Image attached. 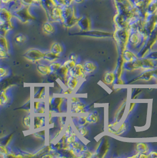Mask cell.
Wrapping results in <instances>:
<instances>
[{
	"label": "cell",
	"instance_id": "obj_1",
	"mask_svg": "<svg viewBox=\"0 0 157 158\" xmlns=\"http://www.w3.org/2000/svg\"><path fill=\"white\" fill-rule=\"evenodd\" d=\"M44 56V53L41 50L37 49H31L25 53L24 56L30 62L36 63L43 60Z\"/></svg>",
	"mask_w": 157,
	"mask_h": 158
},
{
	"label": "cell",
	"instance_id": "obj_2",
	"mask_svg": "<svg viewBox=\"0 0 157 158\" xmlns=\"http://www.w3.org/2000/svg\"><path fill=\"white\" fill-rule=\"evenodd\" d=\"M83 65L81 64H76L75 66L69 71V76L74 77L78 79L84 78L86 76Z\"/></svg>",
	"mask_w": 157,
	"mask_h": 158
},
{
	"label": "cell",
	"instance_id": "obj_3",
	"mask_svg": "<svg viewBox=\"0 0 157 158\" xmlns=\"http://www.w3.org/2000/svg\"><path fill=\"white\" fill-rule=\"evenodd\" d=\"M79 82V79L74 77L69 76L68 78L66 80V85L67 87V88L70 89L71 90H74L76 88Z\"/></svg>",
	"mask_w": 157,
	"mask_h": 158
},
{
	"label": "cell",
	"instance_id": "obj_4",
	"mask_svg": "<svg viewBox=\"0 0 157 158\" xmlns=\"http://www.w3.org/2000/svg\"><path fill=\"white\" fill-rule=\"evenodd\" d=\"M60 55H57L56 53H54L50 51V52L44 53L43 60L49 64H51V63L56 62L58 59L60 58Z\"/></svg>",
	"mask_w": 157,
	"mask_h": 158
},
{
	"label": "cell",
	"instance_id": "obj_5",
	"mask_svg": "<svg viewBox=\"0 0 157 158\" xmlns=\"http://www.w3.org/2000/svg\"><path fill=\"white\" fill-rule=\"evenodd\" d=\"M85 105L80 101L71 104V111L74 113H81L84 112Z\"/></svg>",
	"mask_w": 157,
	"mask_h": 158
},
{
	"label": "cell",
	"instance_id": "obj_6",
	"mask_svg": "<svg viewBox=\"0 0 157 158\" xmlns=\"http://www.w3.org/2000/svg\"><path fill=\"white\" fill-rule=\"evenodd\" d=\"M37 70L43 75H49L52 73L49 65L38 64L37 66Z\"/></svg>",
	"mask_w": 157,
	"mask_h": 158
},
{
	"label": "cell",
	"instance_id": "obj_7",
	"mask_svg": "<svg viewBox=\"0 0 157 158\" xmlns=\"http://www.w3.org/2000/svg\"><path fill=\"white\" fill-rule=\"evenodd\" d=\"M83 65L84 70H85V72L86 73V74L91 73L96 69V66L92 62L87 61V62H85Z\"/></svg>",
	"mask_w": 157,
	"mask_h": 158
},
{
	"label": "cell",
	"instance_id": "obj_8",
	"mask_svg": "<svg viewBox=\"0 0 157 158\" xmlns=\"http://www.w3.org/2000/svg\"><path fill=\"white\" fill-rule=\"evenodd\" d=\"M136 151L139 153H144L147 154L149 151V148L147 144L144 143H139L136 144Z\"/></svg>",
	"mask_w": 157,
	"mask_h": 158
},
{
	"label": "cell",
	"instance_id": "obj_9",
	"mask_svg": "<svg viewBox=\"0 0 157 158\" xmlns=\"http://www.w3.org/2000/svg\"><path fill=\"white\" fill-rule=\"evenodd\" d=\"M50 51L54 53H56L57 55H61L62 53H63V49L62 46L60 43L55 42L52 44Z\"/></svg>",
	"mask_w": 157,
	"mask_h": 158
},
{
	"label": "cell",
	"instance_id": "obj_10",
	"mask_svg": "<svg viewBox=\"0 0 157 158\" xmlns=\"http://www.w3.org/2000/svg\"><path fill=\"white\" fill-rule=\"evenodd\" d=\"M115 80V75L114 72H107L105 76V81L108 85L114 84Z\"/></svg>",
	"mask_w": 157,
	"mask_h": 158
},
{
	"label": "cell",
	"instance_id": "obj_11",
	"mask_svg": "<svg viewBox=\"0 0 157 158\" xmlns=\"http://www.w3.org/2000/svg\"><path fill=\"white\" fill-rule=\"evenodd\" d=\"M87 122L89 123H96L98 122L99 120V116L95 113H91L90 114L86 116Z\"/></svg>",
	"mask_w": 157,
	"mask_h": 158
},
{
	"label": "cell",
	"instance_id": "obj_12",
	"mask_svg": "<svg viewBox=\"0 0 157 158\" xmlns=\"http://www.w3.org/2000/svg\"><path fill=\"white\" fill-rule=\"evenodd\" d=\"M0 49L8 51V44L7 39L3 37L0 36Z\"/></svg>",
	"mask_w": 157,
	"mask_h": 158
},
{
	"label": "cell",
	"instance_id": "obj_13",
	"mask_svg": "<svg viewBox=\"0 0 157 158\" xmlns=\"http://www.w3.org/2000/svg\"><path fill=\"white\" fill-rule=\"evenodd\" d=\"M43 31L47 34H51L54 31V27L49 23H46L43 25Z\"/></svg>",
	"mask_w": 157,
	"mask_h": 158
},
{
	"label": "cell",
	"instance_id": "obj_14",
	"mask_svg": "<svg viewBox=\"0 0 157 158\" xmlns=\"http://www.w3.org/2000/svg\"><path fill=\"white\" fill-rule=\"evenodd\" d=\"M62 64L58 62H54L53 63H51L49 66L50 68L52 71V73H56L57 71L60 69V68L62 66Z\"/></svg>",
	"mask_w": 157,
	"mask_h": 158
},
{
	"label": "cell",
	"instance_id": "obj_15",
	"mask_svg": "<svg viewBox=\"0 0 157 158\" xmlns=\"http://www.w3.org/2000/svg\"><path fill=\"white\" fill-rule=\"evenodd\" d=\"M9 151L6 145L0 144V156L1 157H6L9 153Z\"/></svg>",
	"mask_w": 157,
	"mask_h": 158
},
{
	"label": "cell",
	"instance_id": "obj_16",
	"mask_svg": "<svg viewBox=\"0 0 157 158\" xmlns=\"http://www.w3.org/2000/svg\"><path fill=\"white\" fill-rule=\"evenodd\" d=\"M63 65H64L67 68H68L70 70L73 68H74L75 65H76V61L69 59V60L65 61Z\"/></svg>",
	"mask_w": 157,
	"mask_h": 158
},
{
	"label": "cell",
	"instance_id": "obj_17",
	"mask_svg": "<svg viewBox=\"0 0 157 158\" xmlns=\"http://www.w3.org/2000/svg\"><path fill=\"white\" fill-rule=\"evenodd\" d=\"M44 120L43 117H36V118H35V124H34V126H36L35 128L37 129V128L41 127L44 124Z\"/></svg>",
	"mask_w": 157,
	"mask_h": 158
},
{
	"label": "cell",
	"instance_id": "obj_18",
	"mask_svg": "<svg viewBox=\"0 0 157 158\" xmlns=\"http://www.w3.org/2000/svg\"><path fill=\"white\" fill-rule=\"evenodd\" d=\"M26 40V37L25 36H24V35H18V36L15 37V42H16V43H19V44L24 43Z\"/></svg>",
	"mask_w": 157,
	"mask_h": 158
},
{
	"label": "cell",
	"instance_id": "obj_19",
	"mask_svg": "<svg viewBox=\"0 0 157 158\" xmlns=\"http://www.w3.org/2000/svg\"><path fill=\"white\" fill-rule=\"evenodd\" d=\"M8 74V71L7 69L4 67L0 66V77L1 78H3L7 77Z\"/></svg>",
	"mask_w": 157,
	"mask_h": 158
},
{
	"label": "cell",
	"instance_id": "obj_20",
	"mask_svg": "<svg viewBox=\"0 0 157 158\" xmlns=\"http://www.w3.org/2000/svg\"><path fill=\"white\" fill-rule=\"evenodd\" d=\"M78 133L82 136H85L87 133H88V131L86 129L85 127H83V126H80V127H78Z\"/></svg>",
	"mask_w": 157,
	"mask_h": 158
},
{
	"label": "cell",
	"instance_id": "obj_21",
	"mask_svg": "<svg viewBox=\"0 0 157 158\" xmlns=\"http://www.w3.org/2000/svg\"><path fill=\"white\" fill-rule=\"evenodd\" d=\"M125 58H127V59H129V61H132L136 58L134 54H133L131 52H125Z\"/></svg>",
	"mask_w": 157,
	"mask_h": 158
},
{
	"label": "cell",
	"instance_id": "obj_22",
	"mask_svg": "<svg viewBox=\"0 0 157 158\" xmlns=\"http://www.w3.org/2000/svg\"><path fill=\"white\" fill-rule=\"evenodd\" d=\"M23 124L27 127H30V116H27L24 118Z\"/></svg>",
	"mask_w": 157,
	"mask_h": 158
},
{
	"label": "cell",
	"instance_id": "obj_23",
	"mask_svg": "<svg viewBox=\"0 0 157 158\" xmlns=\"http://www.w3.org/2000/svg\"><path fill=\"white\" fill-rule=\"evenodd\" d=\"M8 52L6 50L0 49V59H4V58H7Z\"/></svg>",
	"mask_w": 157,
	"mask_h": 158
},
{
	"label": "cell",
	"instance_id": "obj_24",
	"mask_svg": "<svg viewBox=\"0 0 157 158\" xmlns=\"http://www.w3.org/2000/svg\"><path fill=\"white\" fill-rule=\"evenodd\" d=\"M148 157L157 158V152H156V151H151V152L149 153V155H148Z\"/></svg>",
	"mask_w": 157,
	"mask_h": 158
},
{
	"label": "cell",
	"instance_id": "obj_25",
	"mask_svg": "<svg viewBox=\"0 0 157 158\" xmlns=\"http://www.w3.org/2000/svg\"><path fill=\"white\" fill-rule=\"evenodd\" d=\"M138 37L135 34L132 35V36L131 37V41L133 43H136L138 42Z\"/></svg>",
	"mask_w": 157,
	"mask_h": 158
},
{
	"label": "cell",
	"instance_id": "obj_26",
	"mask_svg": "<svg viewBox=\"0 0 157 158\" xmlns=\"http://www.w3.org/2000/svg\"><path fill=\"white\" fill-rule=\"evenodd\" d=\"M80 101L79 100V98H77V97H72V98H71V104H73V103H76V102H80Z\"/></svg>",
	"mask_w": 157,
	"mask_h": 158
},
{
	"label": "cell",
	"instance_id": "obj_27",
	"mask_svg": "<svg viewBox=\"0 0 157 158\" xmlns=\"http://www.w3.org/2000/svg\"><path fill=\"white\" fill-rule=\"evenodd\" d=\"M77 58H78V56H77V55H75V54H72L71 56H70V59H71V60H76V59H77Z\"/></svg>",
	"mask_w": 157,
	"mask_h": 158
},
{
	"label": "cell",
	"instance_id": "obj_28",
	"mask_svg": "<svg viewBox=\"0 0 157 158\" xmlns=\"http://www.w3.org/2000/svg\"><path fill=\"white\" fill-rule=\"evenodd\" d=\"M134 105H135V104H133V103H132V104H131V108H130V110H129V112H131V111H132V108H134Z\"/></svg>",
	"mask_w": 157,
	"mask_h": 158
},
{
	"label": "cell",
	"instance_id": "obj_29",
	"mask_svg": "<svg viewBox=\"0 0 157 158\" xmlns=\"http://www.w3.org/2000/svg\"><path fill=\"white\" fill-rule=\"evenodd\" d=\"M1 77H0V80H1Z\"/></svg>",
	"mask_w": 157,
	"mask_h": 158
}]
</instances>
